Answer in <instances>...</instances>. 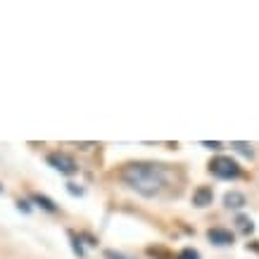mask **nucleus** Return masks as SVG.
Masks as SVG:
<instances>
[{
    "label": "nucleus",
    "mask_w": 259,
    "mask_h": 259,
    "mask_svg": "<svg viewBox=\"0 0 259 259\" xmlns=\"http://www.w3.org/2000/svg\"><path fill=\"white\" fill-rule=\"evenodd\" d=\"M224 204H226L228 209H243L245 204H247V200H245L243 193L231 190V193H226V197H224Z\"/></svg>",
    "instance_id": "nucleus-6"
},
{
    "label": "nucleus",
    "mask_w": 259,
    "mask_h": 259,
    "mask_svg": "<svg viewBox=\"0 0 259 259\" xmlns=\"http://www.w3.org/2000/svg\"><path fill=\"white\" fill-rule=\"evenodd\" d=\"M179 259H200V252H195V250H183L179 254Z\"/></svg>",
    "instance_id": "nucleus-10"
},
{
    "label": "nucleus",
    "mask_w": 259,
    "mask_h": 259,
    "mask_svg": "<svg viewBox=\"0 0 259 259\" xmlns=\"http://www.w3.org/2000/svg\"><path fill=\"white\" fill-rule=\"evenodd\" d=\"M202 145H204V148H212V150H219L221 148V143H209V141H204Z\"/></svg>",
    "instance_id": "nucleus-13"
},
{
    "label": "nucleus",
    "mask_w": 259,
    "mask_h": 259,
    "mask_svg": "<svg viewBox=\"0 0 259 259\" xmlns=\"http://www.w3.org/2000/svg\"><path fill=\"white\" fill-rule=\"evenodd\" d=\"M209 171H212L217 179H238V176H240V166H238L236 159L219 155V157H214L212 162H209Z\"/></svg>",
    "instance_id": "nucleus-2"
},
{
    "label": "nucleus",
    "mask_w": 259,
    "mask_h": 259,
    "mask_svg": "<svg viewBox=\"0 0 259 259\" xmlns=\"http://www.w3.org/2000/svg\"><path fill=\"white\" fill-rule=\"evenodd\" d=\"M31 200H33V202H38L40 207H43V209H46V212H57L55 202H53V200H48L46 195H31Z\"/></svg>",
    "instance_id": "nucleus-7"
},
{
    "label": "nucleus",
    "mask_w": 259,
    "mask_h": 259,
    "mask_svg": "<svg viewBox=\"0 0 259 259\" xmlns=\"http://www.w3.org/2000/svg\"><path fill=\"white\" fill-rule=\"evenodd\" d=\"M0 193H3V186H0Z\"/></svg>",
    "instance_id": "nucleus-16"
},
{
    "label": "nucleus",
    "mask_w": 259,
    "mask_h": 259,
    "mask_svg": "<svg viewBox=\"0 0 259 259\" xmlns=\"http://www.w3.org/2000/svg\"><path fill=\"white\" fill-rule=\"evenodd\" d=\"M69 193H71V195H81L83 190H81V188H74V183H69Z\"/></svg>",
    "instance_id": "nucleus-15"
},
{
    "label": "nucleus",
    "mask_w": 259,
    "mask_h": 259,
    "mask_svg": "<svg viewBox=\"0 0 259 259\" xmlns=\"http://www.w3.org/2000/svg\"><path fill=\"white\" fill-rule=\"evenodd\" d=\"M238 226H240V231H245V233H247V231H250L252 233V221L250 219H245V217H238Z\"/></svg>",
    "instance_id": "nucleus-9"
},
{
    "label": "nucleus",
    "mask_w": 259,
    "mask_h": 259,
    "mask_svg": "<svg viewBox=\"0 0 259 259\" xmlns=\"http://www.w3.org/2000/svg\"><path fill=\"white\" fill-rule=\"evenodd\" d=\"M233 148L238 150V152H243L245 157H252L254 152H252V145H247V143H233Z\"/></svg>",
    "instance_id": "nucleus-8"
},
{
    "label": "nucleus",
    "mask_w": 259,
    "mask_h": 259,
    "mask_svg": "<svg viewBox=\"0 0 259 259\" xmlns=\"http://www.w3.org/2000/svg\"><path fill=\"white\" fill-rule=\"evenodd\" d=\"M212 200H214V193L207 186H200L193 193V204H197V207H207V204H212Z\"/></svg>",
    "instance_id": "nucleus-4"
},
{
    "label": "nucleus",
    "mask_w": 259,
    "mask_h": 259,
    "mask_svg": "<svg viewBox=\"0 0 259 259\" xmlns=\"http://www.w3.org/2000/svg\"><path fill=\"white\" fill-rule=\"evenodd\" d=\"M17 207H19V209H24V212H31V207H29V202H22V200L17 202Z\"/></svg>",
    "instance_id": "nucleus-14"
},
{
    "label": "nucleus",
    "mask_w": 259,
    "mask_h": 259,
    "mask_svg": "<svg viewBox=\"0 0 259 259\" xmlns=\"http://www.w3.org/2000/svg\"><path fill=\"white\" fill-rule=\"evenodd\" d=\"M46 159L53 169H57V171L64 174V176H71V174H76V169H79L76 162H74V157H69L67 152H50Z\"/></svg>",
    "instance_id": "nucleus-3"
},
{
    "label": "nucleus",
    "mask_w": 259,
    "mask_h": 259,
    "mask_svg": "<svg viewBox=\"0 0 259 259\" xmlns=\"http://www.w3.org/2000/svg\"><path fill=\"white\" fill-rule=\"evenodd\" d=\"M207 238H209L212 243H217V245H231L233 243V233L226 231V228H212V231L207 233Z\"/></svg>",
    "instance_id": "nucleus-5"
},
{
    "label": "nucleus",
    "mask_w": 259,
    "mask_h": 259,
    "mask_svg": "<svg viewBox=\"0 0 259 259\" xmlns=\"http://www.w3.org/2000/svg\"><path fill=\"white\" fill-rule=\"evenodd\" d=\"M105 257L107 259H128V257H124V254H119V252H114V250H107L105 252Z\"/></svg>",
    "instance_id": "nucleus-12"
},
{
    "label": "nucleus",
    "mask_w": 259,
    "mask_h": 259,
    "mask_svg": "<svg viewBox=\"0 0 259 259\" xmlns=\"http://www.w3.org/2000/svg\"><path fill=\"white\" fill-rule=\"evenodd\" d=\"M166 179L169 174L164 166L150 162H136L121 169V181L143 197H157L166 188Z\"/></svg>",
    "instance_id": "nucleus-1"
},
{
    "label": "nucleus",
    "mask_w": 259,
    "mask_h": 259,
    "mask_svg": "<svg viewBox=\"0 0 259 259\" xmlns=\"http://www.w3.org/2000/svg\"><path fill=\"white\" fill-rule=\"evenodd\" d=\"M71 243H74V252H76L79 257H83V250H81V245H79V238L74 236V233H71Z\"/></svg>",
    "instance_id": "nucleus-11"
}]
</instances>
